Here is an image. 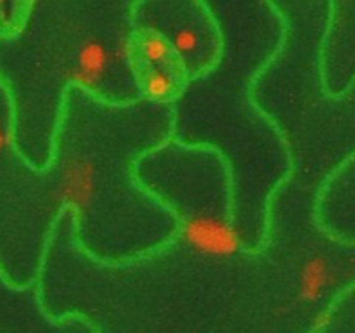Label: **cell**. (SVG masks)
<instances>
[{"label":"cell","mask_w":355,"mask_h":333,"mask_svg":"<svg viewBox=\"0 0 355 333\" xmlns=\"http://www.w3.org/2000/svg\"><path fill=\"white\" fill-rule=\"evenodd\" d=\"M173 239L187 252L203 259L229 260L248 253L245 238L236 229L232 215L224 212H200L177 217Z\"/></svg>","instance_id":"7a4b0ae2"},{"label":"cell","mask_w":355,"mask_h":333,"mask_svg":"<svg viewBox=\"0 0 355 333\" xmlns=\"http://www.w3.org/2000/svg\"><path fill=\"white\" fill-rule=\"evenodd\" d=\"M134 26L165 35L186 68L189 83L210 73L222 56V35L201 0H135Z\"/></svg>","instance_id":"6da1fadb"},{"label":"cell","mask_w":355,"mask_h":333,"mask_svg":"<svg viewBox=\"0 0 355 333\" xmlns=\"http://www.w3.org/2000/svg\"><path fill=\"white\" fill-rule=\"evenodd\" d=\"M321 189L347 191V210L340 212V214H345V217L338 219L331 228L326 229V232L340 241H355V153L342 165L336 166L335 172L329 173L328 180L322 184Z\"/></svg>","instance_id":"5b68a950"},{"label":"cell","mask_w":355,"mask_h":333,"mask_svg":"<svg viewBox=\"0 0 355 333\" xmlns=\"http://www.w3.org/2000/svg\"><path fill=\"white\" fill-rule=\"evenodd\" d=\"M139 97L155 104H173L180 99L189 78L184 73L168 68H141L135 69Z\"/></svg>","instance_id":"277c9868"},{"label":"cell","mask_w":355,"mask_h":333,"mask_svg":"<svg viewBox=\"0 0 355 333\" xmlns=\"http://www.w3.org/2000/svg\"><path fill=\"white\" fill-rule=\"evenodd\" d=\"M33 6L35 0H0V38L19 33Z\"/></svg>","instance_id":"8992f818"},{"label":"cell","mask_w":355,"mask_h":333,"mask_svg":"<svg viewBox=\"0 0 355 333\" xmlns=\"http://www.w3.org/2000/svg\"><path fill=\"white\" fill-rule=\"evenodd\" d=\"M329 307H338V309H350V318L349 323H355V283L347 287L335 300L331 302ZM328 307V309H329Z\"/></svg>","instance_id":"52a82bcc"},{"label":"cell","mask_w":355,"mask_h":333,"mask_svg":"<svg viewBox=\"0 0 355 333\" xmlns=\"http://www.w3.org/2000/svg\"><path fill=\"white\" fill-rule=\"evenodd\" d=\"M128 56L132 68H168L187 76L184 62L168 38L158 30L148 26H134L128 38Z\"/></svg>","instance_id":"3957f363"}]
</instances>
